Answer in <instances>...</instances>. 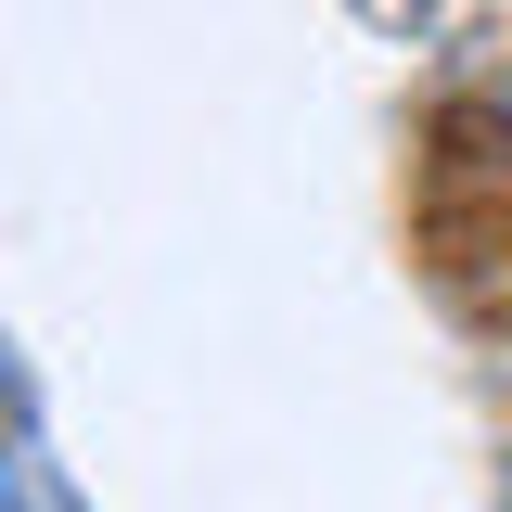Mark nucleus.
<instances>
[{
  "instance_id": "f257e3e1",
  "label": "nucleus",
  "mask_w": 512,
  "mask_h": 512,
  "mask_svg": "<svg viewBox=\"0 0 512 512\" xmlns=\"http://www.w3.org/2000/svg\"><path fill=\"white\" fill-rule=\"evenodd\" d=\"M500 512H512V461H500Z\"/></svg>"
}]
</instances>
